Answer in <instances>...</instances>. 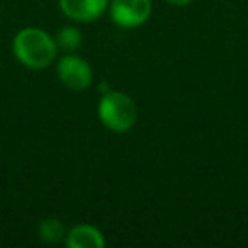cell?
Segmentation results:
<instances>
[{"label":"cell","mask_w":248,"mask_h":248,"mask_svg":"<svg viewBox=\"0 0 248 248\" xmlns=\"http://www.w3.org/2000/svg\"><path fill=\"white\" fill-rule=\"evenodd\" d=\"M12 51L19 63L32 70L49 66L56 58L58 45L45 29L24 28L16 34Z\"/></svg>","instance_id":"6da1fadb"},{"label":"cell","mask_w":248,"mask_h":248,"mask_svg":"<svg viewBox=\"0 0 248 248\" xmlns=\"http://www.w3.org/2000/svg\"><path fill=\"white\" fill-rule=\"evenodd\" d=\"M100 123L112 133H126L138 121V107L135 100L124 92L109 90L102 93L97 106Z\"/></svg>","instance_id":"7a4b0ae2"},{"label":"cell","mask_w":248,"mask_h":248,"mask_svg":"<svg viewBox=\"0 0 248 248\" xmlns=\"http://www.w3.org/2000/svg\"><path fill=\"white\" fill-rule=\"evenodd\" d=\"M152 11V0H112L109 4L110 19L121 29L143 26L150 19Z\"/></svg>","instance_id":"3957f363"},{"label":"cell","mask_w":248,"mask_h":248,"mask_svg":"<svg viewBox=\"0 0 248 248\" xmlns=\"http://www.w3.org/2000/svg\"><path fill=\"white\" fill-rule=\"evenodd\" d=\"M58 77L65 87L70 90H85L93 80V73L90 65L78 55L68 53L58 62Z\"/></svg>","instance_id":"277c9868"},{"label":"cell","mask_w":248,"mask_h":248,"mask_svg":"<svg viewBox=\"0 0 248 248\" xmlns=\"http://www.w3.org/2000/svg\"><path fill=\"white\" fill-rule=\"evenodd\" d=\"M62 12L77 22H92L109 9V0H60Z\"/></svg>","instance_id":"5b68a950"},{"label":"cell","mask_w":248,"mask_h":248,"mask_svg":"<svg viewBox=\"0 0 248 248\" xmlns=\"http://www.w3.org/2000/svg\"><path fill=\"white\" fill-rule=\"evenodd\" d=\"M65 243L70 248H104L106 238L102 231L93 224H77L66 233Z\"/></svg>","instance_id":"8992f818"},{"label":"cell","mask_w":248,"mask_h":248,"mask_svg":"<svg viewBox=\"0 0 248 248\" xmlns=\"http://www.w3.org/2000/svg\"><path fill=\"white\" fill-rule=\"evenodd\" d=\"M38 234L43 241H46V243H58V241H62L63 238L66 236L65 226H63L62 221L56 219V217L43 219L41 223H39Z\"/></svg>","instance_id":"52a82bcc"},{"label":"cell","mask_w":248,"mask_h":248,"mask_svg":"<svg viewBox=\"0 0 248 248\" xmlns=\"http://www.w3.org/2000/svg\"><path fill=\"white\" fill-rule=\"evenodd\" d=\"M80 43H82V32H80V29L73 28V26H65L56 34V45H58V48L65 49L68 53L78 49Z\"/></svg>","instance_id":"ba28073f"},{"label":"cell","mask_w":248,"mask_h":248,"mask_svg":"<svg viewBox=\"0 0 248 248\" xmlns=\"http://www.w3.org/2000/svg\"><path fill=\"white\" fill-rule=\"evenodd\" d=\"M170 5H177V7H184V5H189L192 0H165Z\"/></svg>","instance_id":"9c48e42d"}]
</instances>
